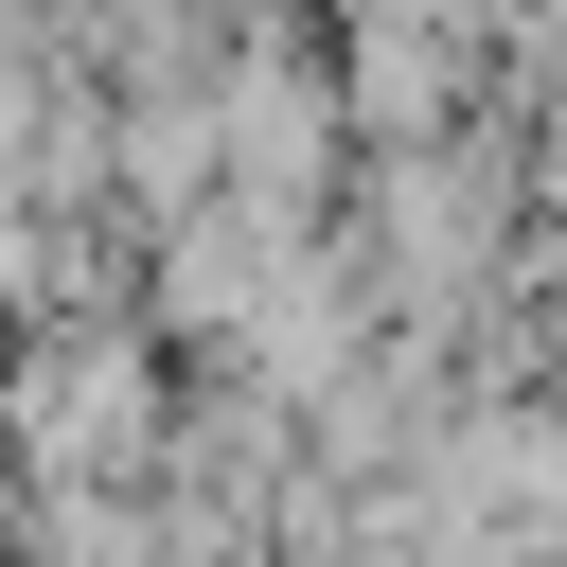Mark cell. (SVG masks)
Segmentation results:
<instances>
[{
    "label": "cell",
    "mask_w": 567,
    "mask_h": 567,
    "mask_svg": "<svg viewBox=\"0 0 567 567\" xmlns=\"http://www.w3.org/2000/svg\"><path fill=\"white\" fill-rule=\"evenodd\" d=\"M159 408H177V372H159L124 319H53V337H18V372H0V461H18L35 496H142V478H159Z\"/></svg>",
    "instance_id": "cell-1"
}]
</instances>
